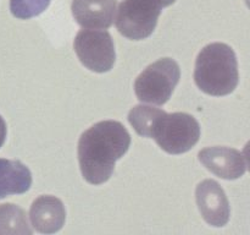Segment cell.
I'll use <instances>...</instances> for the list:
<instances>
[{"label":"cell","instance_id":"cell-1","mask_svg":"<svg viewBox=\"0 0 250 235\" xmlns=\"http://www.w3.org/2000/svg\"><path fill=\"white\" fill-rule=\"evenodd\" d=\"M129 146L131 135L120 121L104 120L90 126L78 141V162L84 180L92 185L106 183Z\"/></svg>","mask_w":250,"mask_h":235},{"label":"cell","instance_id":"cell-2","mask_svg":"<svg viewBox=\"0 0 250 235\" xmlns=\"http://www.w3.org/2000/svg\"><path fill=\"white\" fill-rule=\"evenodd\" d=\"M194 81L204 93L222 97L238 86V61L233 49L225 43H211L200 50L195 61Z\"/></svg>","mask_w":250,"mask_h":235},{"label":"cell","instance_id":"cell-3","mask_svg":"<svg viewBox=\"0 0 250 235\" xmlns=\"http://www.w3.org/2000/svg\"><path fill=\"white\" fill-rule=\"evenodd\" d=\"M163 151L168 154H182L190 151L200 139V125L187 113H164L151 134Z\"/></svg>","mask_w":250,"mask_h":235},{"label":"cell","instance_id":"cell-4","mask_svg":"<svg viewBox=\"0 0 250 235\" xmlns=\"http://www.w3.org/2000/svg\"><path fill=\"white\" fill-rule=\"evenodd\" d=\"M180 78V66L173 59H159L137 77L134 92L141 102L164 105L171 98Z\"/></svg>","mask_w":250,"mask_h":235},{"label":"cell","instance_id":"cell-5","mask_svg":"<svg viewBox=\"0 0 250 235\" xmlns=\"http://www.w3.org/2000/svg\"><path fill=\"white\" fill-rule=\"evenodd\" d=\"M161 9L160 0H124L115 19L117 31L132 41L148 38L158 24Z\"/></svg>","mask_w":250,"mask_h":235},{"label":"cell","instance_id":"cell-6","mask_svg":"<svg viewBox=\"0 0 250 235\" xmlns=\"http://www.w3.org/2000/svg\"><path fill=\"white\" fill-rule=\"evenodd\" d=\"M73 48L81 63L98 73L111 70L116 60L114 41L105 29H81L73 42Z\"/></svg>","mask_w":250,"mask_h":235},{"label":"cell","instance_id":"cell-7","mask_svg":"<svg viewBox=\"0 0 250 235\" xmlns=\"http://www.w3.org/2000/svg\"><path fill=\"white\" fill-rule=\"evenodd\" d=\"M198 158L208 170L226 180L239 179L246 174L248 166L247 157L231 147H207L199 152Z\"/></svg>","mask_w":250,"mask_h":235},{"label":"cell","instance_id":"cell-8","mask_svg":"<svg viewBox=\"0 0 250 235\" xmlns=\"http://www.w3.org/2000/svg\"><path fill=\"white\" fill-rule=\"evenodd\" d=\"M195 200L202 217L212 227H225L231 215L229 198L217 181L207 179L197 186Z\"/></svg>","mask_w":250,"mask_h":235},{"label":"cell","instance_id":"cell-9","mask_svg":"<svg viewBox=\"0 0 250 235\" xmlns=\"http://www.w3.org/2000/svg\"><path fill=\"white\" fill-rule=\"evenodd\" d=\"M117 0H73V19L88 29H107L114 24Z\"/></svg>","mask_w":250,"mask_h":235},{"label":"cell","instance_id":"cell-10","mask_svg":"<svg viewBox=\"0 0 250 235\" xmlns=\"http://www.w3.org/2000/svg\"><path fill=\"white\" fill-rule=\"evenodd\" d=\"M29 219L38 233L54 234L65 224V206L62 201L55 196H39L32 203L29 210Z\"/></svg>","mask_w":250,"mask_h":235},{"label":"cell","instance_id":"cell-11","mask_svg":"<svg viewBox=\"0 0 250 235\" xmlns=\"http://www.w3.org/2000/svg\"><path fill=\"white\" fill-rule=\"evenodd\" d=\"M32 186V174L28 166L20 161L0 158V198L21 195Z\"/></svg>","mask_w":250,"mask_h":235},{"label":"cell","instance_id":"cell-12","mask_svg":"<svg viewBox=\"0 0 250 235\" xmlns=\"http://www.w3.org/2000/svg\"><path fill=\"white\" fill-rule=\"evenodd\" d=\"M26 212L14 203L0 205V235H31Z\"/></svg>","mask_w":250,"mask_h":235},{"label":"cell","instance_id":"cell-13","mask_svg":"<svg viewBox=\"0 0 250 235\" xmlns=\"http://www.w3.org/2000/svg\"><path fill=\"white\" fill-rule=\"evenodd\" d=\"M164 110L150 105L139 104L132 108L128 113V121L139 136L151 139V134Z\"/></svg>","mask_w":250,"mask_h":235},{"label":"cell","instance_id":"cell-14","mask_svg":"<svg viewBox=\"0 0 250 235\" xmlns=\"http://www.w3.org/2000/svg\"><path fill=\"white\" fill-rule=\"evenodd\" d=\"M51 0H10V11L16 19L29 20L45 11Z\"/></svg>","mask_w":250,"mask_h":235},{"label":"cell","instance_id":"cell-15","mask_svg":"<svg viewBox=\"0 0 250 235\" xmlns=\"http://www.w3.org/2000/svg\"><path fill=\"white\" fill-rule=\"evenodd\" d=\"M6 122H5V120L2 119V117L0 115V147L4 144L5 139H6Z\"/></svg>","mask_w":250,"mask_h":235},{"label":"cell","instance_id":"cell-16","mask_svg":"<svg viewBox=\"0 0 250 235\" xmlns=\"http://www.w3.org/2000/svg\"><path fill=\"white\" fill-rule=\"evenodd\" d=\"M161 1V5H163V7H167L170 6V5L175 4L176 0H160Z\"/></svg>","mask_w":250,"mask_h":235}]
</instances>
